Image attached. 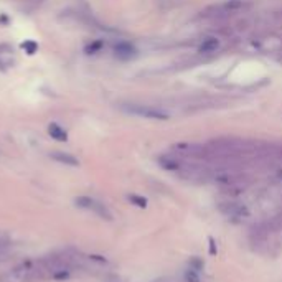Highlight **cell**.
I'll return each instance as SVG.
<instances>
[{
    "label": "cell",
    "instance_id": "obj_2",
    "mask_svg": "<svg viewBox=\"0 0 282 282\" xmlns=\"http://www.w3.org/2000/svg\"><path fill=\"white\" fill-rule=\"evenodd\" d=\"M36 274H38V271L31 262H22V264L2 272L0 282H30Z\"/></svg>",
    "mask_w": 282,
    "mask_h": 282
},
{
    "label": "cell",
    "instance_id": "obj_6",
    "mask_svg": "<svg viewBox=\"0 0 282 282\" xmlns=\"http://www.w3.org/2000/svg\"><path fill=\"white\" fill-rule=\"evenodd\" d=\"M114 53L117 58H122V60H129V58H134L137 54V50L132 43L129 42H119L114 45Z\"/></svg>",
    "mask_w": 282,
    "mask_h": 282
},
{
    "label": "cell",
    "instance_id": "obj_16",
    "mask_svg": "<svg viewBox=\"0 0 282 282\" xmlns=\"http://www.w3.org/2000/svg\"><path fill=\"white\" fill-rule=\"evenodd\" d=\"M190 267H192L193 271H202L203 269V261L200 257H193L192 261H190Z\"/></svg>",
    "mask_w": 282,
    "mask_h": 282
},
{
    "label": "cell",
    "instance_id": "obj_5",
    "mask_svg": "<svg viewBox=\"0 0 282 282\" xmlns=\"http://www.w3.org/2000/svg\"><path fill=\"white\" fill-rule=\"evenodd\" d=\"M220 211L223 213V215H226L230 218H246V216H249L248 208L244 206L243 203H234V202L221 203Z\"/></svg>",
    "mask_w": 282,
    "mask_h": 282
},
{
    "label": "cell",
    "instance_id": "obj_17",
    "mask_svg": "<svg viewBox=\"0 0 282 282\" xmlns=\"http://www.w3.org/2000/svg\"><path fill=\"white\" fill-rule=\"evenodd\" d=\"M208 241H210V254H211V256H216L218 249H216V243H215V239L210 238Z\"/></svg>",
    "mask_w": 282,
    "mask_h": 282
},
{
    "label": "cell",
    "instance_id": "obj_10",
    "mask_svg": "<svg viewBox=\"0 0 282 282\" xmlns=\"http://www.w3.org/2000/svg\"><path fill=\"white\" fill-rule=\"evenodd\" d=\"M48 134L51 135V137L54 140H60V142H66L68 140V134H66V130L63 129L61 126H58V124H50L48 126Z\"/></svg>",
    "mask_w": 282,
    "mask_h": 282
},
{
    "label": "cell",
    "instance_id": "obj_7",
    "mask_svg": "<svg viewBox=\"0 0 282 282\" xmlns=\"http://www.w3.org/2000/svg\"><path fill=\"white\" fill-rule=\"evenodd\" d=\"M158 163H160L162 168H165L168 172H180L181 167H183V162L179 157H168V155L158 158Z\"/></svg>",
    "mask_w": 282,
    "mask_h": 282
},
{
    "label": "cell",
    "instance_id": "obj_4",
    "mask_svg": "<svg viewBox=\"0 0 282 282\" xmlns=\"http://www.w3.org/2000/svg\"><path fill=\"white\" fill-rule=\"evenodd\" d=\"M75 203H76V206L84 208V210H89V211L96 213V215H98V216H101L103 220H107V221H111V220H112V213L109 211L103 203L96 202V200H94V198H89V197H78V198L75 200Z\"/></svg>",
    "mask_w": 282,
    "mask_h": 282
},
{
    "label": "cell",
    "instance_id": "obj_1",
    "mask_svg": "<svg viewBox=\"0 0 282 282\" xmlns=\"http://www.w3.org/2000/svg\"><path fill=\"white\" fill-rule=\"evenodd\" d=\"M121 109L126 111L127 114L140 116V117H145V119H155V121L170 119V114H168L167 111H163V109L155 107V106H147V104L124 103V104H121Z\"/></svg>",
    "mask_w": 282,
    "mask_h": 282
},
{
    "label": "cell",
    "instance_id": "obj_14",
    "mask_svg": "<svg viewBox=\"0 0 282 282\" xmlns=\"http://www.w3.org/2000/svg\"><path fill=\"white\" fill-rule=\"evenodd\" d=\"M103 48V42L101 40H98V42H94V43H91L89 47H86V53L88 54H93V53H98L99 50Z\"/></svg>",
    "mask_w": 282,
    "mask_h": 282
},
{
    "label": "cell",
    "instance_id": "obj_11",
    "mask_svg": "<svg viewBox=\"0 0 282 282\" xmlns=\"http://www.w3.org/2000/svg\"><path fill=\"white\" fill-rule=\"evenodd\" d=\"M251 26H254V22L253 20H249L248 17H243V18H238L236 20V24H234V28L238 30V31H248Z\"/></svg>",
    "mask_w": 282,
    "mask_h": 282
},
{
    "label": "cell",
    "instance_id": "obj_15",
    "mask_svg": "<svg viewBox=\"0 0 282 282\" xmlns=\"http://www.w3.org/2000/svg\"><path fill=\"white\" fill-rule=\"evenodd\" d=\"M185 279H186V282H200L198 272H197V271H193L192 267H190V269L185 272Z\"/></svg>",
    "mask_w": 282,
    "mask_h": 282
},
{
    "label": "cell",
    "instance_id": "obj_12",
    "mask_svg": "<svg viewBox=\"0 0 282 282\" xmlns=\"http://www.w3.org/2000/svg\"><path fill=\"white\" fill-rule=\"evenodd\" d=\"M129 202L135 205V206H139V208H147V198H144V197H140V195H129Z\"/></svg>",
    "mask_w": 282,
    "mask_h": 282
},
{
    "label": "cell",
    "instance_id": "obj_9",
    "mask_svg": "<svg viewBox=\"0 0 282 282\" xmlns=\"http://www.w3.org/2000/svg\"><path fill=\"white\" fill-rule=\"evenodd\" d=\"M50 157H51L53 160L60 162V163H65V165H71V167L79 165L78 158H76L75 155H71V154H66V152H60V150H56V152H51V154H50Z\"/></svg>",
    "mask_w": 282,
    "mask_h": 282
},
{
    "label": "cell",
    "instance_id": "obj_8",
    "mask_svg": "<svg viewBox=\"0 0 282 282\" xmlns=\"http://www.w3.org/2000/svg\"><path fill=\"white\" fill-rule=\"evenodd\" d=\"M220 48V40L216 36H210V38H205L198 47V53L208 54V53H215Z\"/></svg>",
    "mask_w": 282,
    "mask_h": 282
},
{
    "label": "cell",
    "instance_id": "obj_3",
    "mask_svg": "<svg viewBox=\"0 0 282 282\" xmlns=\"http://www.w3.org/2000/svg\"><path fill=\"white\" fill-rule=\"evenodd\" d=\"M172 150H174L177 155H181V157H190V158H206L208 157L206 145H202V144L179 142V144H174Z\"/></svg>",
    "mask_w": 282,
    "mask_h": 282
},
{
    "label": "cell",
    "instance_id": "obj_13",
    "mask_svg": "<svg viewBox=\"0 0 282 282\" xmlns=\"http://www.w3.org/2000/svg\"><path fill=\"white\" fill-rule=\"evenodd\" d=\"M22 48H24L28 54H35L36 50H38V45H36L35 42H31V40H28V42L22 43Z\"/></svg>",
    "mask_w": 282,
    "mask_h": 282
}]
</instances>
